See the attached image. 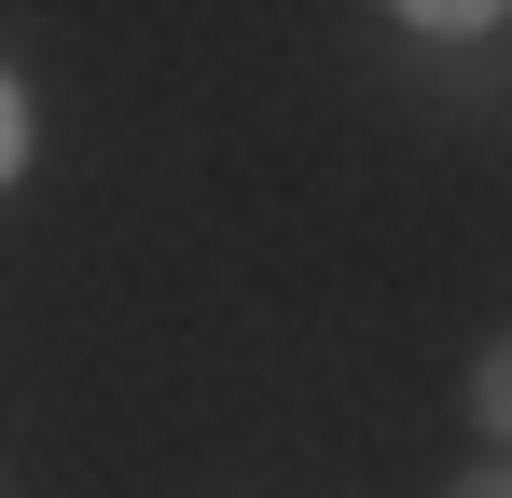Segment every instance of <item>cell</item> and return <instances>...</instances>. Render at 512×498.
Segmentation results:
<instances>
[{
  "mask_svg": "<svg viewBox=\"0 0 512 498\" xmlns=\"http://www.w3.org/2000/svg\"><path fill=\"white\" fill-rule=\"evenodd\" d=\"M471 429H485V443H512V332L471 360Z\"/></svg>",
  "mask_w": 512,
  "mask_h": 498,
  "instance_id": "obj_1",
  "label": "cell"
},
{
  "mask_svg": "<svg viewBox=\"0 0 512 498\" xmlns=\"http://www.w3.org/2000/svg\"><path fill=\"white\" fill-rule=\"evenodd\" d=\"M402 28H443V42H485V28H499V14H485V0H416V14H402Z\"/></svg>",
  "mask_w": 512,
  "mask_h": 498,
  "instance_id": "obj_2",
  "label": "cell"
},
{
  "mask_svg": "<svg viewBox=\"0 0 512 498\" xmlns=\"http://www.w3.org/2000/svg\"><path fill=\"white\" fill-rule=\"evenodd\" d=\"M28 166V97H14V70H0V180Z\"/></svg>",
  "mask_w": 512,
  "mask_h": 498,
  "instance_id": "obj_3",
  "label": "cell"
},
{
  "mask_svg": "<svg viewBox=\"0 0 512 498\" xmlns=\"http://www.w3.org/2000/svg\"><path fill=\"white\" fill-rule=\"evenodd\" d=\"M443 498H512V471H471V485H443Z\"/></svg>",
  "mask_w": 512,
  "mask_h": 498,
  "instance_id": "obj_4",
  "label": "cell"
}]
</instances>
